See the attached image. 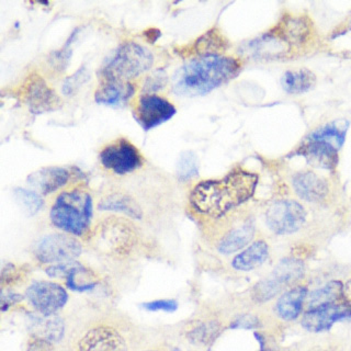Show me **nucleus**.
I'll return each mask as SVG.
<instances>
[{"label": "nucleus", "instance_id": "28", "mask_svg": "<svg viewBox=\"0 0 351 351\" xmlns=\"http://www.w3.org/2000/svg\"><path fill=\"white\" fill-rule=\"evenodd\" d=\"M14 195L20 208L25 211L27 217L36 215L43 208V199L34 190L25 189L19 186L14 190Z\"/></svg>", "mask_w": 351, "mask_h": 351}, {"label": "nucleus", "instance_id": "36", "mask_svg": "<svg viewBox=\"0 0 351 351\" xmlns=\"http://www.w3.org/2000/svg\"><path fill=\"white\" fill-rule=\"evenodd\" d=\"M27 351H53V343L41 337H34L29 341Z\"/></svg>", "mask_w": 351, "mask_h": 351}, {"label": "nucleus", "instance_id": "40", "mask_svg": "<svg viewBox=\"0 0 351 351\" xmlns=\"http://www.w3.org/2000/svg\"><path fill=\"white\" fill-rule=\"evenodd\" d=\"M343 296L346 302L351 303V279L343 285Z\"/></svg>", "mask_w": 351, "mask_h": 351}, {"label": "nucleus", "instance_id": "20", "mask_svg": "<svg viewBox=\"0 0 351 351\" xmlns=\"http://www.w3.org/2000/svg\"><path fill=\"white\" fill-rule=\"evenodd\" d=\"M255 236V225L252 221H245L243 224L228 230L217 243V250L223 255H230L243 250Z\"/></svg>", "mask_w": 351, "mask_h": 351}, {"label": "nucleus", "instance_id": "26", "mask_svg": "<svg viewBox=\"0 0 351 351\" xmlns=\"http://www.w3.org/2000/svg\"><path fill=\"white\" fill-rule=\"evenodd\" d=\"M348 129V122L347 123H339V122H332L322 126L321 129L313 132L312 134L307 138L310 140L325 141L330 143L332 145L339 149L345 142L346 134Z\"/></svg>", "mask_w": 351, "mask_h": 351}, {"label": "nucleus", "instance_id": "41", "mask_svg": "<svg viewBox=\"0 0 351 351\" xmlns=\"http://www.w3.org/2000/svg\"><path fill=\"white\" fill-rule=\"evenodd\" d=\"M311 351H334L330 348H323V347H316V348L312 349Z\"/></svg>", "mask_w": 351, "mask_h": 351}, {"label": "nucleus", "instance_id": "22", "mask_svg": "<svg viewBox=\"0 0 351 351\" xmlns=\"http://www.w3.org/2000/svg\"><path fill=\"white\" fill-rule=\"evenodd\" d=\"M307 294V289L302 285L291 289L282 294L277 302L276 313L283 321H293L301 314Z\"/></svg>", "mask_w": 351, "mask_h": 351}, {"label": "nucleus", "instance_id": "25", "mask_svg": "<svg viewBox=\"0 0 351 351\" xmlns=\"http://www.w3.org/2000/svg\"><path fill=\"white\" fill-rule=\"evenodd\" d=\"M315 74L308 69L285 71L281 78L283 89L291 95H299L311 90L316 85Z\"/></svg>", "mask_w": 351, "mask_h": 351}, {"label": "nucleus", "instance_id": "6", "mask_svg": "<svg viewBox=\"0 0 351 351\" xmlns=\"http://www.w3.org/2000/svg\"><path fill=\"white\" fill-rule=\"evenodd\" d=\"M82 244L69 234H49L40 239L36 246L34 255L42 263H69L80 257Z\"/></svg>", "mask_w": 351, "mask_h": 351}, {"label": "nucleus", "instance_id": "35", "mask_svg": "<svg viewBox=\"0 0 351 351\" xmlns=\"http://www.w3.org/2000/svg\"><path fill=\"white\" fill-rule=\"evenodd\" d=\"M143 307L145 310L151 312H157V311H164V312H173L177 310L178 304L173 300H159V301L147 302L144 303Z\"/></svg>", "mask_w": 351, "mask_h": 351}, {"label": "nucleus", "instance_id": "19", "mask_svg": "<svg viewBox=\"0 0 351 351\" xmlns=\"http://www.w3.org/2000/svg\"><path fill=\"white\" fill-rule=\"evenodd\" d=\"M304 263L295 257L285 258L278 263L270 277L267 278L276 293L279 294L283 289L293 285L304 276Z\"/></svg>", "mask_w": 351, "mask_h": 351}, {"label": "nucleus", "instance_id": "12", "mask_svg": "<svg viewBox=\"0 0 351 351\" xmlns=\"http://www.w3.org/2000/svg\"><path fill=\"white\" fill-rule=\"evenodd\" d=\"M343 319H351V306L347 302L307 310L303 315L302 326L308 332H321L328 330L335 323Z\"/></svg>", "mask_w": 351, "mask_h": 351}, {"label": "nucleus", "instance_id": "10", "mask_svg": "<svg viewBox=\"0 0 351 351\" xmlns=\"http://www.w3.org/2000/svg\"><path fill=\"white\" fill-rule=\"evenodd\" d=\"M27 299L44 317H51L69 301L67 291L58 283L38 281L27 290Z\"/></svg>", "mask_w": 351, "mask_h": 351}, {"label": "nucleus", "instance_id": "33", "mask_svg": "<svg viewBox=\"0 0 351 351\" xmlns=\"http://www.w3.org/2000/svg\"><path fill=\"white\" fill-rule=\"evenodd\" d=\"M167 82V75L162 69H157L154 71L151 76L146 78L145 84H144V91L146 93H154L156 91L164 89L165 85Z\"/></svg>", "mask_w": 351, "mask_h": 351}, {"label": "nucleus", "instance_id": "13", "mask_svg": "<svg viewBox=\"0 0 351 351\" xmlns=\"http://www.w3.org/2000/svg\"><path fill=\"white\" fill-rule=\"evenodd\" d=\"M25 101L34 114L55 111L60 108V97L38 75H33L25 86Z\"/></svg>", "mask_w": 351, "mask_h": 351}, {"label": "nucleus", "instance_id": "23", "mask_svg": "<svg viewBox=\"0 0 351 351\" xmlns=\"http://www.w3.org/2000/svg\"><path fill=\"white\" fill-rule=\"evenodd\" d=\"M341 302H346V300L343 296V285L339 281H330L326 285H324L323 288L307 294L306 298L308 310Z\"/></svg>", "mask_w": 351, "mask_h": 351}, {"label": "nucleus", "instance_id": "15", "mask_svg": "<svg viewBox=\"0 0 351 351\" xmlns=\"http://www.w3.org/2000/svg\"><path fill=\"white\" fill-rule=\"evenodd\" d=\"M134 93L135 86L131 82L112 77H101L98 89L95 93V101L107 107L123 108L129 104Z\"/></svg>", "mask_w": 351, "mask_h": 351}, {"label": "nucleus", "instance_id": "4", "mask_svg": "<svg viewBox=\"0 0 351 351\" xmlns=\"http://www.w3.org/2000/svg\"><path fill=\"white\" fill-rule=\"evenodd\" d=\"M154 65V56L149 49L135 42H125L115 49L104 62L101 77L131 82Z\"/></svg>", "mask_w": 351, "mask_h": 351}, {"label": "nucleus", "instance_id": "14", "mask_svg": "<svg viewBox=\"0 0 351 351\" xmlns=\"http://www.w3.org/2000/svg\"><path fill=\"white\" fill-rule=\"evenodd\" d=\"M338 151L339 149L330 143L307 138L296 148L295 155L303 157L312 167L334 171L339 162Z\"/></svg>", "mask_w": 351, "mask_h": 351}, {"label": "nucleus", "instance_id": "8", "mask_svg": "<svg viewBox=\"0 0 351 351\" xmlns=\"http://www.w3.org/2000/svg\"><path fill=\"white\" fill-rule=\"evenodd\" d=\"M136 243V235L129 223L119 219H109L96 233V244L104 252L113 256H125Z\"/></svg>", "mask_w": 351, "mask_h": 351}, {"label": "nucleus", "instance_id": "31", "mask_svg": "<svg viewBox=\"0 0 351 351\" xmlns=\"http://www.w3.org/2000/svg\"><path fill=\"white\" fill-rule=\"evenodd\" d=\"M221 332V325L217 322H206L188 332V339L197 345L211 343Z\"/></svg>", "mask_w": 351, "mask_h": 351}, {"label": "nucleus", "instance_id": "7", "mask_svg": "<svg viewBox=\"0 0 351 351\" xmlns=\"http://www.w3.org/2000/svg\"><path fill=\"white\" fill-rule=\"evenodd\" d=\"M306 221V211L301 203L279 200L272 203L266 212L268 228L278 235H288L301 230Z\"/></svg>", "mask_w": 351, "mask_h": 351}, {"label": "nucleus", "instance_id": "1", "mask_svg": "<svg viewBox=\"0 0 351 351\" xmlns=\"http://www.w3.org/2000/svg\"><path fill=\"white\" fill-rule=\"evenodd\" d=\"M258 175L235 168L221 179L201 181L190 193V204L206 217L219 219L255 195Z\"/></svg>", "mask_w": 351, "mask_h": 351}, {"label": "nucleus", "instance_id": "18", "mask_svg": "<svg viewBox=\"0 0 351 351\" xmlns=\"http://www.w3.org/2000/svg\"><path fill=\"white\" fill-rule=\"evenodd\" d=\"M71 178V173L66 168L43 167L27 176V182L33 190L43 195H51L66 186Z\"/></svg>", "mask_w": 351, "mask_h": 351}, {"label": "nucleus", "instance_id": "29", "mask_svg": "<svg viewBox=\"0 0 351 351\" xmlns=\"http://www.w3.org/2000/svg\"><path fill=\"white\" fill-rule=\"evenodd\" d=\"M36 337L44 338L52 343L60 341L65 332L63 321L54 316H51L45 321L38 322V325H36Z\"/></svg>", "mask_w": 351, "mask_h": 351}, {"label": "nucleus", "instance_id": "34", "mask_svg": "<svg viewBox=\"0 0 351 351\" xmlns=\"http://www.w3.org/2000/svg\"><path fill=\"white\" fill-rule=\"evenodd\" d=\"M25 276V272L23 270L9 263L1 272V285H3V288H5V287L16 285V283L21 282Z\"/></svg>", "mask_w": 351, "mask_h": 351}, {"label": "nucleus", "instance_id": "42", "mask_svg": "<svg viewBox=\"0 0 351 351\" xmlns=\"http://www.w3.org/2000/svg\"><path fill=\"white\" fill-rule=\"evenodd\" d=\"M147 351H159V350H147Z\"/></svg>", "mask_w": 351, "mask_h": 351}, {"label": "nucleus", "instance_id": "5", "mask_svg": "<svg viewBox=\"0 0 351 351\" xmlns=\"http://www.w3.org/2000/svg\"><path fill=\"white\" fill-rule=\"evenodd\" d=\"M99 159L106 169L119 176L134 173L144 162L138 148L126 138H119L102 148Z\"/></svg>", "mask_w": 351, "mask_h": 351}, {"label": "nucleus", "instance_id": "9", "mask_svg": "<svg viewBox=\"0 0 351 351\" xmlns=\"http://www.w3.org/2000/svg\"><path fill=\"white\" fill-rule=\"evenodd\" d=\"M177 113V109L168 99L156 93H145L138 99L133 110V118L144 131H151L162 125Z\"/></svg>", "mask_w": 351, "mask_h": 351}, {"label": "nucleus", "instance_id": "17", "mask_svg": "<svg viewBox=\"0 0 351 351\" xmlns=\"http://www.w3.org/2000/svg\"><path fill=\"white\" fill-rule=\"evenodd\" d=\"M292 186L300 199L310 203H322L329 195L327 181L315 173L306 170L294 175Z\"/></svg>", "mask_w": 351, "mask_h": 351}, {"label": "nucleus", "instance_id": "11", "mask_svg": "<svg viewBox=\"0 0 351 351\" xmlns=\"http://www.w3.org/2000/svg\"><path fill=\"white\" fill-rule=\"evenodd\" d=\"M125 339L111 325H96L80 336L75 351H126Z\"/></svg>", "mask_w": 351, "mask_h": 351}, {"label": "nucleus", "instance_id": "39", "mask_svg": "<svg viewBox=\"0 0 351 351\" xmlns=\"http://www.w3.org/2000/svg\"><path fill=\"white\" fill-rule=\"evenodd\" d=\"M258 337V341L261 343V351H277L274 348V346L270 345L268 340L266 338L261 336V335L256 334Z\"/></svg>", "mask_w": 351, "mask_h": 351}, {"label": "nucleus", "instance_id": "16", "mask_svg": "<svg viewBox=\"0 0 351 351\" xmlns=\"http://www.w3.org/2000/svg\"><path fill=\"white\" fill-rule=\"evenodd\" d=\"M47 274L52 278H65L69 288L80 292L90 290L97 285L95 274L76 261L53 265L47 269Z\"/></svg>", "mask_w": 351, "mask_h": 351}, {"label": "nucleus", "instance_id": "32", "mask_svg": "<svg viewBox=\"0 0 351 351\" xmlns=\"http://www.w3.org/2000/svg\"><path fill=\"white\" fill-rule=\"evenodd\" d=\"M88 78H89V74H88L87 69H86V66H82L80 69H77L75 74L64 80L63 86H62L64 96L73 97L76 95L82 85L87 82Z\"/></svg>", "mask_w": 351, "mask_h": 351}, {"label": "nucleus", "instance_id": "38", "mask_svg": "<svg viewBox=\"0 0 351 351\" xmlns=\"http://www.w3.org/2000/svg\"><path fill=\"white\" fill-rule=\"evenodd\" d=\"M233 327H243V328H252V327L256 326V319L252 316H246V317H243L239 321H236V323L234 325H232Z\"/></svg>", "mask_w": 351, "mask_h": 351}, {"label": "nucleus", "instance_id": "2", "mask_svg": "<svg viewBox=\"0 0 351 351\" xmlns=\"http://www.w3.org/2000/svg\"><path fill=\"white\" fill-rule=\"evenodd\" d=\"M241 69V62L232 56L199 55L173 73L171 91L186 98L206 96L234 80Z\"/></svg>", "mask_w": 351, "mask_h": 351}, {"label": "nucleus", "instance_id": "37", "mask_svg": "<svg viewBox=\"0 0 351 351\" xmlns=\"http://www.w3.org/2000/svg\"><path fill=\"white\" fill-rule=\"evenodd\" d=\"M22 300H23V296H22L21 294L9 292V291L7 293H5L3 291V293H1V302H0L1 311L5 312V311L8 310L9 307L16 304V303H19Z\"/></svg>", "mask_w": 351, "mask_h": 351}, {"label": "nucleus", "instance_id": "24", "mask_svg": "<svg viewBox=\"0 0 351 351\" xmlns=\"http://www.w3.org/2000/svg\"><path fill=\"white\" fill-rule=\"evenodd\" d=\"M99 208L102 211L120 212L135 219H142L143 215L142 208L136 201L124 193L108 195L99 203Z\"/></svg>", "mask_w": 351, "mask_h": 351}, {"label": "nucleus", "instance_id": "27", "mask_svg": "<svg viewBox=\"0 0 351 351\" xmlns=\"http://www.w3.org/2000/svg\"><path fill=\"white\" fill-rule=\"evenodd\" d=\"M228 47V42L222 33L217 29L208 31L206 34L201 36L195 44L197 54L199 55H223Z\"/></svg>", "mask_w": 351, "mask_h": 351}, {"label": "nucleus", "instance_id": "3", "mask_svg": "<svg viewBox=\"0 0 351 351\" xmlns=\"http://www.w3.org/2000/svg\"><path fill=\"white\" fill-rule=\"evenodd\" d=\"M93 215V197L82 189L62 192L49 212L54 226L78 237L85 236L90 230Z\"/></svg>", "mask_w": 351, "mask_h": 351}, {"label": "nucleus", "instance_id": "30", "mask_svg": "<svg viewBox=\"0 0 351 351\" xmlns=\"http://www.w3.org/2000/svg\"><path fill=\"white\" fill-rule=\"evenodd\" d=\"M176 173L182 181L191 180L199 176V159L192 151H184L180 154Z\"/></svg>", "mask_w": 351, "mask_h": 351}, {"label": "nucleus", "instance_id": "21", "mask_svg": "<svg viewBox=\"0 0 351 351\" xmlns=\"http://www.w3.org/2000/svg\"><path fill=\"white\" fill-rule=\"evenodd\" d=\"M269 257V246L263 239L256 241L234 257L232 267L239 271H250L261 267Z\"/></svg>", "mask_w": 351, "mask_h": 351}]
</instances>
